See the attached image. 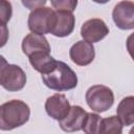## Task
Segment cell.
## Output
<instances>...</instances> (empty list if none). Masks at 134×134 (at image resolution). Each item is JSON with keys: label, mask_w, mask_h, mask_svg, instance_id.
Segmentation results:
<instances>
[{"label": "cell", "mask_w": 134, "mask_h": 134, "mask_svg": "<svg viewBox=\"0 0 134 134\" xmlns=\"http://www.w3.org/2000/svg\"><path fill=\"white\" fill-rule=\"evenodd\" d=\"M130 133H131V134H133V133H134V128H133V129L130 131Z\"/></svg>", "instance_id": "obj_22"}, {"label": "cell", "mask_w": 134, "mask_h": 134, "mask_svg": "<svg viewBox=\"0 0 134 134\" xmlns=\"http://www.w3.org/2000/svg\"><path fill=\"white\" fill-rule=\"evenodd\" d=\"M22 50L27 57H29L31 53H35L38 51L50 52V45L47 39L43 35L31 32V34H28L23 39Z\"/></svg>", "instance_id": "obj_12"}, {"label": "cell", "mask_w": 134, "mask_h": 134, "mask_svg": "<svg viewBox=\"0 0 134 134\" xmlns=\"http://www.w3.org/2000/svg\"><path fill=\"white\" fill-rule=\"evenodd\" d=\"M109 34V28L106 23L98 18L90 19L84 22L81 28V36L89 43H96L103 40Z\"/></svg>", "instance_id": "obj_7"}, {"label": "cell", "mask_w": 134, "mask_h": 134, "mask_svg": "<svg viewBox=\"0 0 134 134\" xmlns=\"http://www.w3.org/2000/svg\"><path fill=\"white\" fill-rule=\"evenodd\" d=\"M86 103L90 109L102 113L110 109L114 103L113 91L104 85L91 86L86 92Z\"/></svg>", "instance_id": "obj_3"}, {"label": "cell", "mask_w": 134, "mask_h": 134, "mask_svg": "<svg viewBox=\"0 0 134 134\" xmlns=\"http://www.w3.org/2000/svg\"><path fill=\"white\" fill-rule=\"evenodd\" d=\"M28 59L34 69L40 72L41 74H45L49 72L57 63V61L50 55V52L47 51H38L31 53L28 57Z\"/></svg>", "instance_id": "obj_13"}, {"label": "cell", "mask_w": 134, "mask_h": 134, "mask_svg": "<svg viewBox=\"0 0 134 134\" xmlns=\"http://www.w3.org/2000/svg\"><path fill=\"white\" fill-rule=\"evenodd\" d=\"M122 122L118 116H110L102 118L99 126V134H120L122 132Z\"/></svg>", "instance_id": "obj_15"}, {"label": "cell", "mask_w": 134, "mask_h": 134, "mask_svg": "<svg viewBox=\"0 0 134 134\" xmlns=\"http://www.w3.org/2000/svg\"><path fill=\"white\" fill-rule=\"evenodd\" d=\"M71 61L79 66L89 65L95 57V51L92 43L87 41H77L69 50Z\"/></svg>", "instance_id": "obj_9"}, {"label": "cell", "mask_w": 134, "mask_h": 134, "mask_svg": "<svg viewBox=\"0 0 134 134\" xmlns=\"http://www.w3.org/2000/svg\"><path fill=\"white\" fill-rule=\"evenodd\" d=\"M74 24H75V18L72 12L55 9L54 22H53L50 34L60 38L67 37L73 31Z\"/></svg>", "instance_id": "obj_8"}, {"label": "cell", "mask_w": 134, "mask_h": 134, "mask_svg": "<svg viewBox=\"0 0 134 134\" xmlns=\"http://www.w3.org/2000/svg\"><path fill=\"white\" fill-rule=\"evenodd\" d=\"M87 112L80 106H72L70 108L69 113L61 120H59V125L63 131L66 132H74L83 129L84 121L87 117Z\"/></svg>", "instance_id": "obj_11"}, {"label": "cell", "mask_w": 134, "mask_h": 134, "mask_svg": "<svg viewBox=\"0 0 134 134\" xmlns=\"http://www.w3.org/2000/svg\"><path fill=\"white\" fill-rule=\"evenodd\" d=\"M0 84L8 91H19L24 88L26 84V74L21 67L7 64L2 58V65L0 68Z\"/></svg>", "instance_id": "obj_4"}, {"label": "cell", "mask_w": 134, "mask_h": 134, "mask_svg": "<svg viewBox=\"0 0 134 134\" xmlns=\"http://www.w3.org/2000/svg\"><path fill=\"white\" fill-rule=\"evenodd\" d=\"M22 4L28 8V9H36V8H39V7H42L45 5V3L47 2V0H21Z\"/></svg>", "instance_id": "obj_19"}, {"label": "cell", "mask_w": 134, "mask_h": 134, "mask_svg": "<svg viewBox=\"0 0 134 134\" xmlns=\"http://www.w3.org/2000/svg\"><path fill=\"white\" fill-rule=\"evenodd\" d=\"M70 104L64 94L55 93L47 98L45 103V110L47 114L53 119H63L70 111Z\"/></svg>", "instance_id": "obj_10"}, {"label": "cell", "mask_w": 134, "mask_h": 134, "mask_svg": "<svg viewBox=\"0 0 134 134\" xmlns=\"http://www.w3.org/2000/svg\"><path fill=\"white\" fill-rule=\"evenodd\" d=\"M127 49H128L129 54L134 61V32L131 34L127 39Z\"/></svg>", "instance_id": "obj_20"}, {"label": "cell", "mask_w": 134, "mask_h": 134, "mask_svg": "<svg viewBox=\"0 0 134 134\" xmlns=\"http://www.w3.org/2000/svg\"><path fill=\"white\" fill-rule=\"evenodd\" d=\"M116 113L124 126H131L134 124V96H127L122 98L117 106Z\"/></svg>", "instance_id": "obj_14"}, {"label": "cell", "mask_w": 134, "mask_h": 134, "mask_svg": "<svg viewBox=\"0 0 134 134\" xmlns=\"http://www.w3.org/2000/svg\"><path fill=\"white\" fill-rule=\"evenodd\" d=\"M42 80L48 88L55 91L71 90L77 85L75 72L62 61H57L54 67L49 72L42 74Z\"/></svg>", "instance_id": "obj_2"}, {"label": "cell", "mask_w": 134, "mask_h": 134, "mask_svg": "<svg viewBox=\"0 0 134 134\" xmlns=\"http://www.w3.org/2000/svg\"><path fill=\"white\" fill-rule=\"evenodd\" d=\"M0 19L1 25L6 24L12 17V4L7 0H0Z\"/></svg>", "instance_id": "obj_18"}, {"label": "cell", "mask_w": 134, "mask_h": 134, "mask_svg": "<svg viewBox=\"0 0 134 134\" xmlns=\"http://www.w3.org/2000/svg\"><path fill=\"white\" fill-rule=\"evenodd\" d=\"M55 10L50 7L42 6L31 10L28 16V28L31 32L45 35L51 31L54 22Z\"/></svg>", "instance_id": "obj_5"}, {"label": "cell", "mask_w": 134, "mask_h": 134, "mask_svg": "<svg viewBox=\"0 0 134 134\" xmlns=\"http://www.w3.org/2000/svg\"><path fill=\"white\" fill-rule=\"evenodd\" d=\"M102 118L98 114L95 113H88L87 117L84 121L83 125V131L87 134H95L98 133L99 131V126H100Z\"/></svg>", "instance_id": "obj_16"}, {"label": "cell", "mask_w": 134, "mask_h": 134, "mask_svg": "<svg viewBox=\"0 0 134 134\" xmlns=\"http://www.w3.org/2000/svg\"><path fill=\"white\" fill-rule=\"evenodd\" d=\"M50 2L57 10L73 12L77 6V0H50Z\"/></svg>", "instance_id": "obj_17"}, {"label": "cell", "mask_w": 134, "mask_h": 134, "mask_svg": "<svg viewBox=\"0 0 134 134\" xmlns=\"http://www.w3.org/2000/svg\"><path fill=\"white\" fill-rule=\"evenodd\" d=\"M30 109L27 104L19 99L8 100L0 106V129L13 130L23 126L29 119Z\"/></svg>", "instance_id": "obj_1"}, {"label": "cell", "mask_w": 134, "mask_h": 134, "mask_svg": "<svg viewBox=\"0 0 134 134\" xmlns=\"http://www.w3.org/2000/svg\"><path fill=\"white\" fill-rule=\"evenodd\" d=\"M115 25L124 30L134 28V2L124 0L117 3L112 12Z\"/></svg>", "instance_id": "obj_6"}, {"label": "cell", "mask_w": 134, "mask_h": 134, "mask_svg": "<svg viewBox=\"0 0 134 134\" xmlns=\"http://www.w3.org/2000/svg\"><path fill=\"white\" fill-rule=\"evenodd\" d=\"M92 1H94V2H96V3H99V4H105V3L109 2L110 0H92Z\"/></svg>", "instance_id": "obj_21"}]
</instances>
